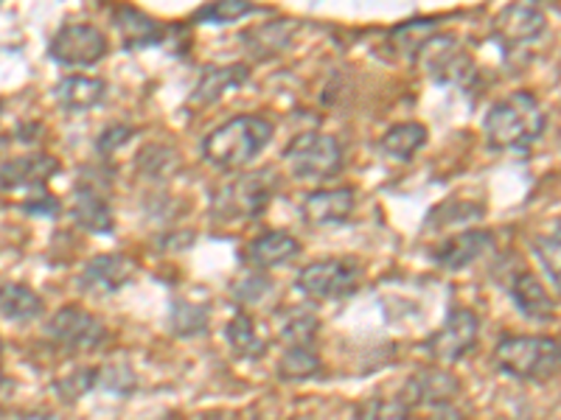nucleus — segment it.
<instances>
[{"instance_id":"obj_10","label":"nucleus","mask_w":561,"mask_h":420,"mask_svg":"<svg viewBox=\"0 0 561 420\" xmlns=\"http://www.w3.org/2000/svg\"><path fill=\"white\" fill-rule=\"evenodd\" d=\"M480 334V319L472 308H453L444 319L438 331L424 342V350L430 353L433 362H460L463 357H469L478 345Z\"/></svg>"},{"instance_id":"obj_41","label":"nucleus","mask_w":561,"mask_h":420,"mask_svg":"<svg viewBox=\"0 0 561 420\" xmlns=\"http://www.w3.org/2000/svg\"><path fill=\"white\" fill-rule=\"evenodd\" d=\"M203 420H242V418H239L237 412H225V409H219V412H208Z\"/></svg>"},{"instance_id":"obj_42","label":"nucleus","mask_w":561,"mask_h":420,"mask_svg":"<svg viewBox=\"0 0 561 420\" xmlns=\"http://www.w3.org/2000/svg\"><path fill=\"white\" fill-rule=\"evenodd\" d=\"M158 420H178V415H163V418H158Z\"/></svg>"},{"instance_id":"obj_44","label":"nucleus","mask_w":561,"mask_h":420,"mask_svg":"<svg viewBox=\"0 0 561 420\" xmlns=\"http://www.w3.org/2000/svg\"><path fill=\"white\" fill-rule=\"evenodd\" d=\"M3 143H7V140H3V138H0V149H3Z\"/></svg>"},{"instance_id":"obj_2","label":"nucleus","mask_w":561,"mask_h":420,"mask_svg":"<svg viewBox=\"0 0 561 420\" xmlns=\"http://www.w3.org/2000/svg\"><path fill=\"white\" fill-rule=\"evenodd\" d=\"M275 127L264 115H233L203 138V158L219 172L250 166L273 140Z\"/></svg>"},{"instance_id":"obj_29","label":"nucleus","mask_w":561,"mask_h":420,"mask_svg":"<svg viewBox=\"0 0 561 420\" xmlns=\"http://www.w3.org/2000/svg\"><path fill=\"white\" fill-rule=\"evenodd\" d=\"M438 32V20L435 18H415L402 23V26H396L390 32V43L399 48L402 54H410V57H419V51L424 48L427 39L435 37Z\"/></svg>"},{"instance_id":"obj_35","label":"nucleus","mask_w":561,"mask_h":420,"mask_svg":"<svg viewBox=\"0 0 561 420\" xmlns=\"http://www.w3.org/2000/svg\"><path fill=\"white\" fill-rule=\"evenodd\" d=\"M480 217H485L483 205L460 202V208H455L453 202H444L438 205V208L430 210L427 222H435V219H438V224H458V222H472V219H480Z\"/></svg>"},{"instance_id":"obj_8","label":"nucleus","mask_w":561,"mask_h":420,"mask_svg":"<svg viewBox=\"0 0 561 420\" xmlns=\"http://www.w3.org/2000/svg\"><path fill=\"white\" fill-rule=\"evenodd\" d=\"M421 68L438 84H455V88H469L478 79V65L469 57L455 34H435L424 43L419 51Z\"/></svg>"},{"instance_id":"obj_14","label":"nucleus","mask_w":561,"mask_h":420,"mask_svg":"<svg viewBox=\"0 0 561 420\" xmlns=\"http://www.w3.org/2000/svg\"><path fill=\"white\" fill-rule=\"evenodd\" d=\"M62 163L54 154L34 152L0 163V191H23V188H45V183L59 174Z\"/></svg>"},{"instance_id":"obj_37","label":"nucleus","mask_w":561,"mask_h":420,"mask_svg":"<svg viewBox=\"0 0 561 420\" xmlns=\"http://www.w3.org/2000/svg\"><path fill=\"white\" fill-rule=\"evenodd\" d=\"M534 247L542 267L548 269L550 280H553V292H559V230H553L548 236L534 238Z\"/></svg>"},{"instance_id":"obj_38","label":"nucleus","mask_w":561,"mask_h":420,"mask_svg":"<svg viewBox=\"0 0 561 420\" xmlns=\"http://www.w3.org/2000/svg\"><path fill=\"white\" fill-rule=\"evenodd\" d=\"M20 210L23 213H28V217H59V210H62V202H59L54 194H48L43 188V191L37 194V197L26 199V202H20Z\"/></svg>"},{"instance_id":"obj_21","label":"nucleus","mask_w":561,"mask_h":420,"mask_svg":"<svg viewBox=\"0 0 561 420\" xmlns=\"http://www.w3.org/2000/svg\"><path fill=\"white\" fill-rule=\"evenodd\" d=\"M107 98V82L96 77H68L54 88V102L62 113L79 115Z\"/></svg>"},{"instance_id":"obj_11","label":"nucleus","mask_w":561,"mask_h":420,"mask_svg":"<svg viewBox=\"0 0 561 420\" xmlns=\"http://www.w3.org/2000/svg\"><path fill=\"white\" fill-rule=\"evenodd\" d=\"M135 272H138V267H135V261L129 255L104 253L93 255V258L84 264L77 283L82 292L96 294V298H110V294L122 292L129 280H133Z\"/></svg>"},{"instance_id":"obj_39","label":"nucleus","mask_w":561,"mask_h":420,"mask_svg":"<svg viewBox=\"0 0 561 420\" xmlns=\"http://www.w3.org/2000/svg\"><path fill=\"white\" fill-rule=\"evenodd\" d=\"M194 242V233H180V236H167L163 238V247H172V249H183L185 244Z\"/></svg>"},{"instance_id":"obj_36","label":"nucleus","mask_w":561,"mask_h":420,"mask_svg":"<svg viewBox=\"0 0 561 420\" xmlns=\"http://www.w3.org/2000/svg\"><path fill=\"white\" fill-rule=\"evenodd\" d=\"M135 135H138V129H135L133 124H110V127L96 138V152L102 154V158H110V154H115L122 147H127Z\"/></svg>"},{"instance_id":"obj_25","label":"nucleus","mask_w":561,"mask_h":420,"mask_svg":"<svg viewBox=\"0 0 561 420\" xmlns=\"http://www.w3.org/2000/svg\"><path fill=\"white\" fill-rule=\"evenodd\" d=\"M225 339H228L233 357L244 359V362H259V359L267 357L270 342L255 331V323L250 314L239 312L237 317L225 325Z\"/></svg>"},{"instance_id":"obj_30","label":"nucleus","mask_w":561,"mask_h":420,"mask_svg":"<svg viewBox=\"0 0 561 420\" xmlns=\"http://www.w3.org/2000/svg\"><path fill=\"white\" fill-rule=\"evenodd\" d=\"M320 370H323V362L314 348H287L278 362V378L280 382H309Z\"/></svg>"},{"instance_id":"obj_20","label":"nucleus","mask_w":561,"mask_h":420,"mask_svg":"<svg viewBox=\"0 0 561 420\" xmlns=\"http://www.w3.org/2000/svg\"><path fill=\"white\" fill-rule=\"evenodd\" d=\"M295 32H298V23L295 20H270L262 26H253L248 32H242V43L248 48V54L259 62H267V59L278 57L289 48Z\"/></svg>"},{"instance_id":"obj_17","label":"nucleus","mask_w":561,"mask_h":420,"mask_svg":"<svg viewBox=\"0 0 561 420\" xmlns=\"http://www.w3.org/2000/svg\"><path fill=\"white\" fill-rule=\"evenodd\" d=\"M354 208H357L354 188H329V191L307 194L300 202V217L312 228H332L348 222Z\"/></svg>"},{"instance_id":"obj_31","label":"nucleus","mask_w":561,"mask_h":420,"mask_svg":"<svg viewBox=\"0 0 561 420\" xmlns=\"http://www.w3.org/2000/svg\"><path fill=\"white\" fill-rule=\"evenodd\" d=\"M99 376H102V368H73L54 382V395L62 404L82 401L84 395L99 387Z\"/></svg>"},{"instance_id":"obj_16","label":"nucleus","mask_w":561,"mask_h":420,"mask_svg":"<svg viewBox=\"0 0 561 420\" xmlns=\"http://www.w3.org/2000/svg\"><path fill=\"white\" fill-rule=\"evenodd\" d=\"M508 298L511 303L517 306V312L525 319H534V323H553L556 312V298L542 287V280L536 278L528 269H519V272L511 275L508 280Z\"/></svg>"},{"instance_id":"obj_1","label":"nucleus","mask_w":561,"mask_h":420,"mask_svg":"<svg viewBox=\"0 0 561 420\" xmlns=\"http://www.w3.org/2000/svg\"><path fill=\"white\" fill-rule=\"evenodd\" d=\"M548 118L539 98L528 90H517L489 107L483 118V135L494 152H525L542 138Z\"/></svg>"},{"instance_id":"obj_23","label":"nucleus","mask_w":561,"mask_h":420,"mask_svg":"<svg viewBox=\"0 0 561 420\" xmlns=\"http://www.w3.org/2000/svg\"><path fill=\"white\" fill-rule=\"evenodd\" d=\"M45 300L39 298L37 289L26 287V283H14V280H3L0 283V317L9 323H28V319L43 317Z\"/></svg>"},{"instance_id":"obj_12","label":"nucleus","mask_w":561,"mask_h":420,"mask_svg":"<svg viewBox=\"0 0 561 420\" xmlns=\"http://www.w3.org/2000/svg\"><path fill=\"white\" fill-rule=\"evenodd\" d=\"M110 23L118 34H122L124 51H140V48H154V45H163L172 37V26L154 20L152 14L140 12L138 7H115L110 12Z\"/></svg>"},{"instance_id":"obj_22","label":"nucleus","mask_w":561,"mask_h":420,"mask_svg":"<svg viewBox=\"0 0 561 420\" xmlns=\"http://www.w3.org/2000/svg\"><path fill=\"white\" fill-rule=\"evenodd\" d=\"M250 79V70L244 65H217V68H205L199 73V82L192 93V104H217L228 90L242 88Z\"/></svg>"},{"instance_id":"obj_5","label":"nucleus","mask_w":561,"mask_h":420,"mask_svg":"<svg viewBox=\"0 0 561 420\" xmlns=\"http://www.w3.org/2000/svg\"><path fill=\"white\" fill-rule=\"evenodd\" d=\"M284 163L298 179H334L345 168L343 143L325 132L295 135L284 149Z\"/></svg>"},{"instance_id":"obj_43","label":"nucleus","mask_w":561,"mask_h":420,"mask_svg":"<svg viewBox=\"0 0 561 420\" xmlns=\"http://www.w3.org/2000/svg\"><path fill=\"white\" fill-rule=\"evenodd\" d=\"M248 420H262V418H259V415H255V412H250Z\"/></svg>"},{"instance_id":"obj_45","label":"nucleus","mask_w":561,"mask_h":420,"mask_svg":"<svg viewBox=\"0 0 561 420\" xmlns=\"http://www.w3.org/2000/svg\"><path fill=\"white\" fill-rule=\"evenodd\" d=\"M0 350H3V345H0Z\"/></svg>"},{"instance_id":"obj_9","label":"nucleus","mask_w":561,"mask_h":420,"mask_svg":"<svg viewBox=\"0 0 561 420\" xmlns=\"http://www.w3.org/2000/svg\"><path fill=\"white\" fill-rule=\"evenodd\" d=\"M107 51V34L90 23H65L48 43V57L62 68H93Z\"/></svg>"},{"instance_id":"obj_4","label":"nucleus","mask_w":561,"mask_h":420,"mask_svg":"<svg viewBox=\"0 0 561 420\" xmlns=\"http://www.w3.org/2000/svg\"><path fill=\"white\" fill-rule=\"evenodd\" d=\"M273 168L264 172L239 174V177L228 179V183L217 185L210 191V217L217 222H239V219H255L267 210L270 199L275 194Z\"/></svg>"},{"instance_id":"obj_7","label":"nucleus","mask_w":561,"mask_h":420,"mask_svg":"<svg viewBox=\"0 0 561 420\" xmlns=\"http://www.w3.org/2000/svg\"><path fill=\"white\" fill-rule=\"evenodd\" d=\"M45 337L68 353H93V350H102L107 345L110 331L96 314L70 303L45 323Z\"/></svg>"},{"instance_id":"obj_3","label":"nucleus","mask_w":561,"mask_h":420,"mask_svg":"<svg viewBox=\"0 0 561 420\" xmlns=\"http://www.w3.org/2000/svg\"><path fill=\"white\" fill-rule=\"evenodd\" d=\"M500 373L517 382L545 384L559 373V339L556 337H503L494 348Z\"/></svg>"},{"instance_id":"obj_18","label":"nucleus","mask_w":561,"mask_h":420,"mask_svg":"<svg viewBox=\"0 0 561 420\" xmlns=\"http://www.w3.org/2000/svg\"><path fill=\"white\" fill-rule=\"evenodd\" d=\"M73 194H77V202L70 208L73 222L82 230H88V233H96V236H113L115 217L107 197L102 194V188H99L96 183L84 179V183L77 185V191Z\"/></svg>"},{"instance_id":"obj_6","label":"nucleus","mask_w":561,"mask_h":420,"mask_svg":"<svg viewBox=\"0 0 561 420\" xmlns=\"http://www.w3.org/2000/svg\"><path fill=\"white\" fill-rule=\"evenodd\" d=\"M363 267L357 258H320L307 264L295 278V289L312 300H343L357 294Z\"/></svg>"},{"instance_id":"obj_33","label":"nucleus","mask_w":561,"mask_h":420,"mask_svg":"<svg viewBox=\"0 0 561 420\" xmlns=\"http://www.w3.org/2000/svg\"><path fill=\"white\" fill-rule=\"evenodd\" d=\"M273 292V278L267 272H248L244 278H239L233 287H230V294L237 303L242 306H253V303H262L267 294Z\"/></svg>"},{"instance_id":"obj_46","label":"nucleus","mask_w":561,"mask_h":420,"mask_svg":"<svg viewBox=\"0 0 561 420\" xmlns=\"http://www.w3.org/2000/svg\"><path fill=\"white\" fill-rule=\"evenodd\" d=\"M0 109H3V107H0Z\"/></svg>"},{"instance_id":"obj_27","label":"nucleus","mask_w":561,"mask_h":420,"mask_svg":"<svg viewBox=\"0 0 561 420\" xmlns=\"http://www.w3.org/2000/svg\"><path fill=\"white\" fill-rule=\"evenodd\" d=\"M318 328V314L309 312V308H287L284 317H280V339H284L289 348H312Z\"/></svg>"},{"instance_id":"obj_13","label":"nucleus","mask_w":561,"mask_h":420,"mask_svg":"<svg viewBox=\"0 0 561 420\" xmlns=\"http://www.w3.org/2000/svg\"><path fill=\"white\" fill-rule=\"evenodd\" d=\"M545 28H548V18L542 9L530 7V3H514L494 18L491 34L503 48H523L542 37Z\"/></svg>"},{"instance_id":"obj_19","label":"nucleus","mask_w":561,"mask_h":420,"mask_svg":"<svg viewBox=\"0 0 561 420\" xmlns=\"http://www.w3.org/2000/svg\"><path fill=\"white\" fill-rule=\"evenodd\" d=\"M300 255V242L287 233V230H267L259 238L248 244L244 249V261L255 269H273L284 267V264L295 261Z\"/></svg>"},{"instance_id":"obj_15","label":"nucleus","mask_w":561,"mask_h":420,"mask_svg":"<svg viewBox=\"0 0 561 420\" xmlns=\"http://www.w3.org/2000/svg\"><path fill=\"white\" fill-rule=\"evenodd\" d=\"M494 247V233L485 228L463 230L455 236L444 238L438 247L433 249V261L447 272H460V269L472 267L478 258H483L485 249Z\"/></svg>"},{"instance_id":"obj_24","label":"nucleus","mask_w":561,"mask_h":420,"mask_svg":"<svg viewBox=\"0 0 561 420\" xmlns=\"http://www.w3.org/2000/svg\"><path fill=\"white\" fill-rule=\"evenodd\" d=\"M427 127L419 121H404L390 127L388 132L379 138V152L390 160H399V163H410L421 149L427 147Z\"/></svg>"},{"instance_id":"obj_26","label":"nucleus","mask_w":561,"mask_h":420,"mask_svg":"<svg viewBox=\"0 0 561 420\" xmlns=\"http://www.w3.org/2000/svg\"><path fill=\"white\" fill-rule=\"evenodd\" d=\"M210 306L208 303H194V300L174 298L172 312H169V331L180 339L203 337L208 331Z\"/></svg>"},{"instance_id":"obj_40","label":"nucleus","mask_w":561,"mask_h":420,"mask_svg":"<svg viewBox=\"0 0 561 420\" xmlns=\"http://www.w3.org/2000/svg\"><path fill=\"white\" fill-rule=\"evenodd\" d=\"M20 420H62L57 412H45V409H37V412H26Z\"/></svg>"},{"instance_id":"obj_34","label":"nucleus","mask_w":561,"mask_h":420,"mask_svg":"<svg viewBox=\"0 0 561 420\" xmlns=\"http://www.w3.org/2000/svg\"><path fill=\"white\" fill-rule=\"evenodd\" d=\"M138 168L149 177H167L180 168L178 152L167 147H149L138 154Z\"/></svg>"},{"instance_id":"obj_32","label":"nucleus","mask_w":561,"mask_h":420,"mask_svg":"<svg viewBox=\"0 0 561 420\" xmlns=\"http://www.w3.org/2000/svg\"><path fill=\"white\" fill-rule=\"evenodd\" d=\"M262 12L259 7L248 3V0H222V3H205L192 14V23H205V26H228L237 20L248 18V14Z\"/></svg>"},{"instance_id":"obj_28","label":"nucleus","mask_w":561,"mask_h":420,"mask_svg":"<svg viewBox=\"0 0 561 420\" xmlns=\"http://www.w3.org/2000/svg\"><path fill=\"white\" fill-rule=\"evenodd\" d=\"M413 407L402 393L399 395H374L365 398L354 409V420H410Z\"/></svg>"}]
</instances>
